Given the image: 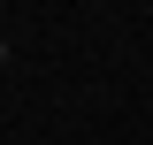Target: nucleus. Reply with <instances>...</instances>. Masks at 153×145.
<instances>
[{
  "label": "nucleus",
  "instance_id": "nucleus-1",
  "mask_svg": "<svg viewBox=\"0 0 153 145\" xmlns=\"http://www.w3.org/2000/svg\"><path fill=\"white\" fill-rule=\"evenodd\" d=\"M0 61H8V46H0Z\"/></svg>",
  "mask_w": 153,
  "mask_h": 145
}]
</instances>
